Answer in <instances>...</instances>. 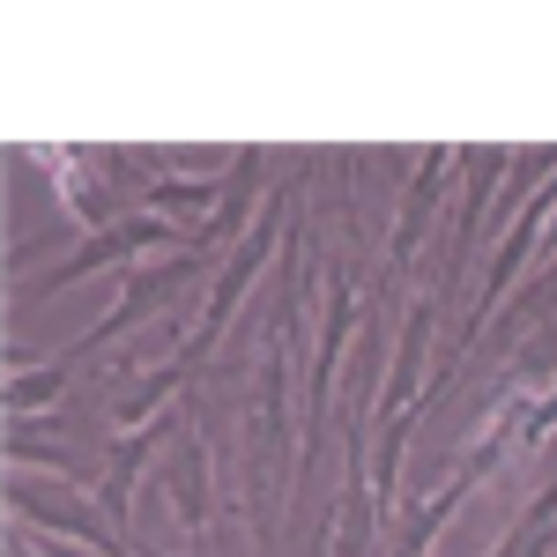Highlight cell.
Returning <instances> with one entry per match:
<instances>
[{
  "label": "cell",
  "mask_w": 557,
  "mask_h": 557,
  "mask_svg": "<svg viewBox=\"0 0 557 557\" xmlns=\"http://www.w3.org/2000/svg\"><path fill=\"white\" fill-rule=\"evenodd\" d=\"M431 343V305H417L409 312V335H401V349H394V372H386V394H380V409H394L401 417V394H409V372H417V357H424Z\"/></svg>",
  "instance_id": "277c9868"
},
{
  "label": "cell",
  "mask_w": 557,
  "mask_h": 557,
  "mask_svg": "<svg viewBox=\"0 0 557 557\" xmlns=\"http://www.w3.org/2000/svg\"><path fill=\"white\" fill-rule=\"evenodd\" d=\"M201 238H209V231H186V223H112V231H97L75 260H60L38 290H45V298H60L67 283H83L89 268H127V260L149 253V246H201ZM38 290H30V298H38ZM30 298H15V305H30Z\"/></svg>",
  "instance_id": "6da1fadb"
},
{
  "label": "cell",
  "mask_w": 557,
  "mask_h": 557,
  "mask_svg": "<svg viewBox=\"0 0 557 557\" xmlns=\"http://www.w3.org/2000/svg\"><path fill=\"white\" fill-rule=\"evenodd\" d=\"M438 149L424 157V172H417V186H409V209H401V231H394V246H386V268H409V253H417V238H424V215H431V194H438Z\"/></svg>",
  "instance_id": "3957f363"
},
{
  "label": "cell",
  "mask_w": 557,
  "mask_h": 557,
  "mask_svg": "<svg viewBox=\"0 0 557 557\" xmlns=\"http://www.w3.org/2000/svg\"><path fill=\"white\" fill-rule=\"evenodd\" d=\"M149 201H157V209H172V215H201L215 201V178H157V186H149Z\"/></svg>",
  "instance_id": "5b68a950"
},
{
  "label": "cell",
  "mask_w": 557,
  "mask_h": 557,
  "mask_svg": "<svg viewBox=\"0 0 557 557\" xmlns=\"http://www.w3.org/2000/svg\"><path fill=\"white\" fill-rule=\"evenodd\" d=\"M349 320H357V283L335 275V305H327V335H320V364H312V438H320V409H327V386H335V364L349 349Z\"/></svg>",
  "instance_id": "7a4b0ae2"
}]
</instances>
